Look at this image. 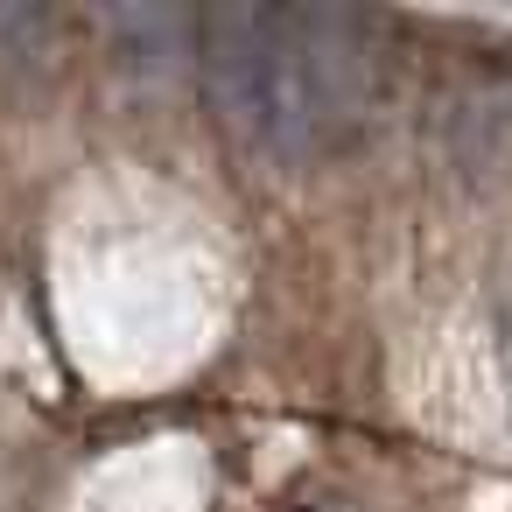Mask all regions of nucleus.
Listing matches in <instances>:
<instances>
[{
  "label": "nucleus",
  "mask_w": 512,
  "mask_h": 512,
  "mask_svg": "<svg viewBox=\"0 0 512 512\" xmlns=\"http://www.w3.org/2000/svg\"><path fill=\"white\" fill-rule=\"evenodd\" d=\"M197 85L246 155L309 169L344 148L379 99L372 22L316 0H218L197 15Z\"/></svg>",
  "instance_id": "obj_1"
},
{
  "label": "nucleus",
  "mask_w": 512,
  "mask_h": 512,
  "mask_svg": "<svg viewBox=\"0 0 512 512\" xmlns=\"http://www.w3.org/2000/svg\"><path fill=\"white\" fill-rule=\"evenodd\" d=\"M99 36H106L113 64L141 85L197 71V15L169 8V0H99Z\"/></svg>",
  "instance_id": "obj_2"
},
{
  "label": "nucleus",
  "mask_w": 512,
  "mask_h": 512,
  "mask_svg": "<svg viewBox=\"0 0 512 512\" xmlns=\"http://www.w3.org/2000/svg\"><path fill=\"white\" fill-rule=\"evenodd\" d=\"M57 57V15L36 0H0V78H43Z\"/></svg>",
  "instance_id": "obj_3"
}]
</instances>
